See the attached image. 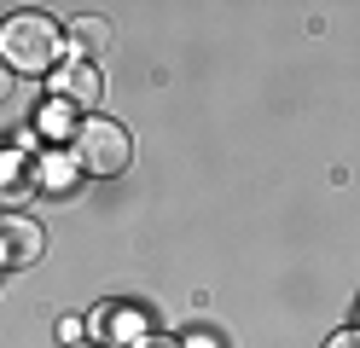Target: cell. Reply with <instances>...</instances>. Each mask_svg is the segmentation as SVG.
I'll return each mask as SVG.
<instances>
[{"instance_id":"6da1fadb","label":"cell","mask_w":360,"mask_h":348,"mask_svg":"<svg viewBox=\"0 0 360 348\" xmlns=\"http://www.w3.org/2000/svg\"><path fill=\"white\" fill-rule=\"evenodd\" d=\"M58 23L47 12H12L0 23V64L12 76H53L58 70Z\"/></svg>"},{"instance_id":"7a4b0ae2","label":"cell","mask_w":360,"mask_h":348,"mask_svg":"<svg viewBox=\"0 0 360 348\" xmlns=\"http://www.w3.org/2000/svg\"><path fill=\"white\" fill-rule=\"evenodd\" d=\"M70 162L82 174H94V180H117L134 162V134L117 116H82L76 134H70Z\"/></svg>"},{"instance_id":"3957f363","label":"cell","mask_w":360,"mask_h":348,"mask_svg":"<svg viewBox=\"0 0 360 348\" xmlns=\"http://www.w3.org/2000/svg\"><path fill=\"white\" fill-rule=\"evenodd\" d=\"M47 255V232H41L30 215H0V273L35 267Z\"/></svg>"},{"instance_id":"277c9868","label":"cell","mask_w":360,"mask_h":348,"mask_svg":"<svg viewBox=\"0 0 360 348\" xmlns=\"http://www.w3.org/2000/svg\"><path fill=\"white\" fill-rule=\"evenodd\" d=\"M53 87H58V105H99V93H105L99 70L87 64V58L58 64V70H53Z\"/></svg>"},{"instance_id":"5b68a950","label":"cell","mask_w":360,"mask_h":348,"mask_svg":"<svg viewBox=\"0 0 360 348\" xmlns=\"http://www.w3.org/2000/svg\"><path fill=\"white\" fill-rule=\"evenodd\" d=\"M70 41H76V53L94 64V58L110 53V23H105V18H76V23H70Z\"/></svg>"},{"instance_id":"8992f818","label":"cell","mask_w":360,"mask_h":348,"mask_svg":"<svg viewBox=\"0 0 360 348\" xmlns=\"http://www.w3.org/2000/svg\"><path fill=\"white\" fill-rule=\"evenodd\" d=\"M326 348H360V331H337V337H326Z\"/></svg>"},{"instance_id":"52a82bcc","label":"cell","mask_w":360,"mask_h":348,"mask_svg":"<svg viewBox=\"0 0 360 348\" xmlns=\"http://www.w3.org/2000/svg\"><path fill=\"white\" fill-rule=\"evenodd\" d=\"M134 348H180V342H174V337H140Z\"/></svg>"},{"instance_id":"ba28073f","label":"cell","mask_w":360,"mask_h":348,"mask_svg":"<svg viewBox=\"0 0 360 348\" xmlns=\"http://www.w3.org/2000/svg\"><path fill=\"white\" fill-rule=\"evenodd\" d=\"M6 93H12V70L0 64V105H6Z\"/></svg>"},{"instance_id":"9c48e42d","label":"cell","mask_w":360,"mask_h":348,"mask_svg":"<svg viewBox=\"0 0 360 348\" xmlns=\"http://www.w3.org/2000/svg\"><path fill=\"white\" fill-rule=\"evenodd\" d=\"M76 348H82V342H76Z\"/></svg>"}]
</instances>
